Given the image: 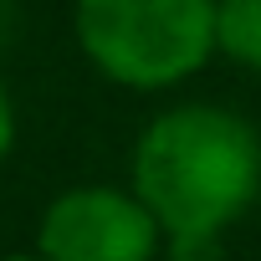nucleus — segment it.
Segmentation results:
<instances>
[{
    "label": "nucleus",
    "instance_id": "1",
    "mask_svg": "<svg viewBox=\"0 0 261 261\" xmlns=\"http://www.w3.org/2000/svg\"><path fill=\"white\" fill-rule=\"evenodd\" d=\"M128 190L159 220L174 261H205L261 195V134L220 102H174L144 123Z\"/></svg>",
    "mask_w": 261,
    "mask_h": 261
},
{
    "label": "nucleus",
    "instance_id": "3",
    "mask_svg": "<svg viewBox=\"0 0 261 261\" xmlns=\"http://www.w3.org/2000/svg\"><path fill=\"white\" fill-rule=\"evenodd\" d=\"M164 246L159 220L134 190L72 185L62 190L36 225L41 261H154Z\"/></svg>",
    "mask_w": 261,
    "mask_h": 261
},
{
    "label": "nucleus",
    "instance_id": "5",
    "mask_svg": "<svg viewBox=\"0 0 261 261\" xmlns=\"http://www.w3.org/2000/svg\"><path fill=\"white\" fill-rule=\"evenodd\" d=\"M11 149H16V97H11L6 77H0V164L11 159Z\"/></svg>",
    "mask_w": 261,
    "mask_h": 261
},
{
    "label": "nucleus",
    "instance_id": "4",
    "mask_svg": "<svg viewBox=\"0 0 261 261\" xmlns=\"http://www.w3.org/2000/svg\"><path fill=\"white\" fill-rule=\"evenodd\" d=\"M215 57L261 72V0H215Z\"/></svg>",
    "mask_w": 261,
    "mask_h": 261
},
{
    "label": "nucleus",
    "instance_id": "6",
    "mask_svg": "<svg viewBox=\"0 0 261 261\" xmlns=\"http://www.w3.org/2000/svg\"><path fill=\"white\" fill-rule=\"evenodd\" d=\"M0 261H41L36 251H11V256H0Z\"/></svg>",
    "mask_w": 261,
    "mask_h": 261
},
{
    "label": "nucleus",
    "instance_id": "2",
    "mask_svg": "<svg viewBox=\"0 0 261 261\" xmlns=\"http://www.w3.org/2000/svg\"><path fill=\"white\" fill-rule=\"evenodd\" d=\"M72 36L108 82L164 92L215 57V0H72Z\"/></svg>",
    "mask_w": 261,
    "mask_h": 261
}]
</instances>
